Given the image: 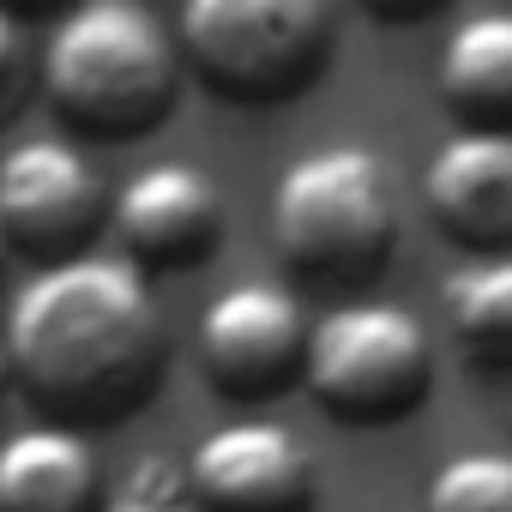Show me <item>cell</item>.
Masks as SVG:
<instances>
[{
	"mask_svg": "<svg viewBox=\"0 0 512 512\" xmlns=\"http://www.w3.org/2000/svg\"><path fill=\"white\" fill-rule=\"evenodd\" d=\"M7 362L31 404L79 422H127L163 374V314L127 253L49 260L7 302Z\"/></svg>",
	"mask_w": 512,
	"mask_h": 512,
	"instance_id": "6da1fadb",
	"label": "cell"
},
{
	"mask_svg": "<svg viewBox=\"0 0 512 512\" xmlns=\"http://www.w3.org/2000/svg\"><path fill=\"white\" fill-rule=\"evenodd\" d=\"M43 91L61 121L133 139L175 109V49L139 0H85L49 37Z\"/></svg>",
	"mask_w": 512,
	"mask_h": 512,
	"instance_id": "7a4b0ae2",
	"label": "cell"
},
{
	"mask_svg": "<svg viewBox=\"0 0 512 512\" xmlns=\"http://www.w3.org/2000/svg\"><path fill=\"white\" fill-rule=\"evenodd\" d=\"M272 241L314 284H368L398 241V181L368 145H320L278 175Z\"/></svg>",
	"mask_w": 512,
	"mask_h": 512,
	"instance_id": "3957f363",
	"label": "cell"
},
{
	"mask_svg": "<svg viewBox=\"0 0 512 512\" xmlns=\"http://www.w3.org/2000/svg\"><path fill=\"white\" fill-rule=\"evenodd\" d=\"M181 49L235 103L296 97L332 49V0H181Z\"/></svg>",
	"mask_w": 512,
	"mask_h": 512,
	"instance_id": "277c9868",
	"label": "cell"
},
{
	"mask_svg": "<svg viewBox=\"0 0 512 512\" xmlns=\"http://www.w3.org/2000/svg\"><path fill=\"white\" fill-rule=\"evenodd\" d=\"M308 392L338 422H398L434 386V344L398 302H344L308 332Z\"/></svg>",
	"mask_w": 512,
	"mask_h": 512,
	"instance_id": "5b68a950",
	"label": "cell"
},
{
	"mask_svg": "<svg viewBox=\"0 0 512 512\" xmlns=\"http://www.w3.org/2000/svg\"><path fill=\"white\" fill-rule=\"evenodd\" d=\"M308 314L296 290L253 278L229 284L199 314V362L223 398H272L308 362Z\"/></svg>",
	"mask_w": 512,
	"mask_h": 512,
	"instance_id": "8992f818",
	"label": "cell"
},
{
	"mask_svg": "<svg viewBox=\"0 0 512 512\" xmlns=\"http://www.w3.org/2000/svg\"><path fill=\"white\" fill-rule=\"evenodd\" d=\"M205 512H314V452L284 422H223L187 452Z\"/></svg>",
	"mask_w": 512,
	"mask_h": 512,
	"instance_id": "52a82bcc",
	"label": "cell"
},
{
	"mask_svg": "<svg viewBox=\"0 0 512 512\" xmlns=\"http://www.w3.org/2000/svg\"><path fill=\"white\" fill-rule=\"evenodd\" d=\"M97 217L103 181L73 139H25L0 157V223L13 247L73 260V247L97 229Z\"/></svg>",
	"mask_w": 512,
	"mask_h": 512,
	"instance_id": "ba28073f",
	"label": "cell"
},
{
	"mask_svg": "<svg viewBox=\"0 0 512 512\" xmlns=\"http://www.w3.org/2000/svg\"><path fill=\"white\" fill-rule=\"evenodd\" d=\"M422 199L434 223L482 253H506L512 241V133L506 127H458L422 169Z\"/></svg>",
	"mask_w": 512,
	"mask_h": 512,
	"instance_id": "9c48e42d",
	"label": "cell"
},
{
	"mask_svg": "<svg viewBox=\"0 0 512 512\" xmlns=\"http://www.w3.org/2000/svg\"><path fill=\"white\" fill-rule=\"evenodd\" d=\"M121 241L133 266H193L223 241V193L193 163H151L121 187Z\"/></svg>",
	"mask_w": 512,
	"mask_h": 512,
	"instance_id": "30bf717a",
	"label": "cell"
},
{
	"mask_svg": "<svg viewBox=\"0 0 512 512\" xmlns=\"http://www.w3.org/2000/svg\"><path fill=\"white\" fill-rule=\"evenodd\" d=\"M0 512H103V464L85 428L31 422L0 440Z\"/></svg>",
	"mask_w": 512,
	"mask_h": 512,
	"instance_id": "8fae6325",
	"label": "cell"
},
{
	"mask_svg": "<svg viewBox=\"0 0 512 512\" xmlns=\"http://www.w3.org/2000/svg\"><path fill=\"white\" fill-rule=\"evenodd\" d=\"M440 97L470 127H506L512 121V13H476L446 37Z\"/></svg>",
	"mask_w": 512,
	"mask_h": 512,
	"instance_id": "7c38bea8",
	"label": "cell"
},
{
	"mask_svg": "<svg viewBox=\"0 0 512 512\" xmlns=\"http://www.w3.org/2000/svg\"><path fill=\"white\" fill-rule=\"evenodd\" d=\"M452 344L476 362H512V253H482L440 290Z\"/></svg>",
	"mask_w": 512,
	"mask_h": 512,
	"instance_id": "4fadbf2b",
	"label": "cell"
},
{
	"mask_svg": "<svg viewBox=\"0 0 512 512\" xmlns=\"http://www.w3.org/2000/svg\"><path fill=\"white\" fill-rule=\"evenodd\" d=\"M428 512H512V452L464 446L428 482Z\"/></svg>",
	"mask_w": 512,
	"mask_h": 512,
	"instance_id": "5bb4252c",
	"label": "cell"
},
{
	"mask_svg": "<svg viewBox=\"0 0 512 512\" xmlns=\"http://www.w3.org/2000/svg\"><path fill=\"white\" fill-rule=\"evenodd\" d=\"M103 512H205L193 482H187V464H169V458H139L133 476L115 488V500Z\"/></svg>",
	"mask_w": 512,
	"mask_h": 512,
	"instance_id": "9a60e30c",
	"label": "cell"
},
{
	"mask_svg": "<svg viewBox=\"0 0 512 512\" xmlns=\"http://www.w3.org/2000/svg\"><path fill=\"white\" fill-rule=\"evenodd\" d=\"M7 67H13V19L0 13V79H7Z\"/></svg>",
	"mask_w": 512,
	"mask_h": 512,
	"instance_id": "2e32d148",
	"label": "cell"
},
{
	"mask_svg": "<svg viewBox=\"0 0 512 512\" xmlns=\"http://www.w3.org/2000/svg\"><path fill=\"white\" fill-rule=\"evenodd\" d=\"M374 7H380V13H428L434 0H374Z\"/></svg>",
	"mask_w": 512,
	"mask_h": 512,
	"instance_id": "e0dca14e",
	"label": "cell"
},
{
	"mask_svg": "<svg viewBox=\"0 0 512 512\" xmlns=\"http://www.w3.org/2000/svg\"><path fill=\"white\" fill-rule=\"evenodd\" d=\"M7 380H13V362H7V344H0V392H7Z\"/></svg>",
	"mask_w": 512,
	"mask_h": 512,
	"instance_id": "ac0fdd59",
	"label": "cell"
},
{
	"mask_svg": "<svg viewBox=\"0 0 512 512\" xmlns=\"http://www.w3.org/2000/svg\"><path fill=\"white\" fill-rule=\"evenodd\" d=\"M7 253H13V235H7V223H0V266H7Z\"/></svg>",
	"mask_w": 512,
	"mask_h": 512,
	"instance_id": "d6986e66",
	"label": "cell"
},
{
	"mask_svg": "<svg viewBox=\"0 0 512 512\" xmlns=\"http://www.w3.org/2000/svg\"><path fill=\"white\" fill-rule=\"evenodd\" d=\"M25 7H37V0H25Z\"/></svg>",
	"mask_w": 512,
	"mask_h": 512,
	"instance_id": "ffe728a7",
	"label": "cell"
}]
</instances>
